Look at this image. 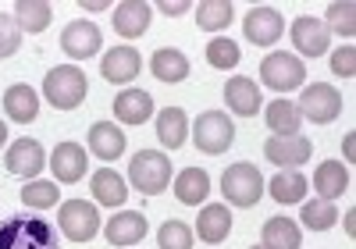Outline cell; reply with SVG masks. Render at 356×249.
Wrapping results in <instances>:
<instances>
[{
	"instance_id": "6da1fadb",
	"label": "cell",
	"mask_w": 356,
	"mask_h": 249,
	"mask_svg": "<svg viewBox=\"0 0 356 249\" xmlns=\"http://www.w3.org/2000/svg\"><path fill=\"white\" fill-rule=\"evenodd\" d=\"M0 249H61L50 221L36 214H15L0 221Z\"/></svg>"
},
{
	"instance_id": "7a4b0ae2",
	"label": "cell",
	"mask_w": 356,
	"mask_h": 249,
	"mask_svg": "<svg viewBox=\"0 0 356 249\" xmlns=\"http://www.w3.org/2000/svg\"><path fill=\"white\" fill-rule=\"evenodd\" d=\"M86 93H89V79L82 68L75 65H57L47 72L43 79V97L50 100V107L57 111H75L82 100H86Z\"/></svg>"
},
{
	"instance_id": "3957f363",
	"label": "cell",
	"mask_w": 356,
	"mask_h": 249,
	"mask_svg": "<svg viewBox=\"0 0 356 249\" xmlns=\"http://www.w3.org/2000/svg\"><path fill=\"white\" fill-rule=\"evenodd\" d=\"M129 182L136 185V193L157 196L171 185V161L161 150H139L129 164Z\"/></svg>"
},
{
	"instance_id": "277c9868",
	"label": "cell",
	"mask_w": 356,
	"mask_h": 249,
	"mask_svg": "<svg viewBox=\"0 0 356 249\" xmlns=\"http://www.w3.org/2000/svg\"><path fill=\"white\" fill-rule=\"evenodd\" d=\"M221 193L232 207H257L264 196V175L257 171V164L239 161L221 175Z\"/></svg>"
},
{
	"instance_id": "5b68a950",
	"label": "cell",
	"mask_w": 356,
	"mask_h": 249,
	"mask_svg": "<svg viewBox=\"0 0 356 249\" xmlns=\"http://www.w3.org/2000/svg\"><path fill=\"white\" fill-rule=\"evenodd\" d=\"M193 143L207 157H218L235 143V124L225 111H203L193 124Z\"/></svg>"
},
{
	"instance_id": "8992f818",
	"label": "cell",
	"mask_w": 356,
	"mask_h": 249,
	"mask_svg": "<svg viewBox=\"0 0 356 249\" xmlns=\"http://www.w3.org/2000/svg\"><path fill=\"white\" fill-rule=\"evenodd\" d=\"M260 79H264L267 89H275V93H292V89L303 86L307 68H303V61L296 57V54L275 50V54H267L260 61Z\"/></svg>"
},
{
	"instance_id": "52a82bcc",
	"label": "cell",
	"mask_w": 356,
	"mask_h": 249,
	"mask_svg": "<svg viewBox=\"0 0 356 249\" xmlns=\"http://www.w3.org/2000/svg\"><path fill=\"white\" fill-rule=\"evenodd\" d=\"M57 225H61L65 239L72 242H89L100 235V210L86 200H65L61 210H57Z\"/></svg>"
},
{
	"instance_id": "ba28073f",
	"label": "cell",
	"mask_w": 356,
	"mask_h": 249,
	"mask_svg": "<svg viewBox=\"0 0 356 249\" xmlns=\"http://www.w3.org/2000/svg\"><path fill=\"white\" fill-rule=\"evenodd\" d=\"M296 111H300V118H307L314 124H332L342 114V93L335 86H328V82H314V86L303 89Z\"/></svg>"
},
{
	"instance_id": "9c48e42d",
	"label": "cell",
	"mask_w": 356,
	"mask_h": 249,
	"mask_svg": "<svg viewBox=\"0 0 356 249\" xmlns=\"http://www.w3.org/2000/svg\"><path fill=\"white\" fill-rule=\"evenodd\" d=\"M310 153H314V143L307 136H271L264 143V157L285 171H296L300 164H307Z\"/></svg>"
},
{
	"instance_id": "30bf717a",
	"label": "cell",
	"mask_w": 356,
	"mask_h": 249,
	"mask_svg": "<svg viewBox=\"0 0 356 249\" xmlns=\"http://www.w3.org/2000/svg\"><path fill=\"white\" fill-rule=\"evenodd\" d=\"M4 168L18 178H29L33 182L43 168H47V150L36 143V139H15L4 153Z\"/></svg>"
},
{
	"instance_id": "8fae6325",
	"label": "cell",
	"mask_w": 356,
	"mask_h": 249,
	"mask_svg": "<svg viewBox=\"0 0 356 249\" xmlns=\"http://www.w3.org/2000/svg\"><path fill=\"white\" fill-rule=\"evenodd\" d=\"M292 47L300 50L303 57H321V54H328V43H332V33H328V25H324L321 18L314 15H300L292 22Z\"/></svg>"
},
{
	"instance_id": "7c38bea8",
	"label": "cell",
	"mask_w": 356,
	"mask_h": 249,
	"mask_svg": "<svg viewBox=\"0 0 356 249\" xmlns=\"http://www.w3.org/2000/svg\"><path fill=\"white\" fill-rule=\"evenodd\" d=\"M86 168H89V157H86V146L79 143H57L54 153H50V171H54V182L61 185H75L86 178Z\"/></svg>"
},
{
	"instance_id": "4fadbf2b",
	"label": "cell",
	"mask_w": 356,
	"mask_h": 249,
	"mask_svg": "<svg viewBox=\"0 0 356 249\" xmlns=\"http://www.w3.org/2000/svg\"><path fill=\"white\" fill-rule=\"evenodd\" d=\"M104 47V36H100V29L93 22H68L65 25V33H61V50L72 57V61H89L97 50Z\"/></svg>"
},
{
	"instance_id": "5bb4252c",
	"label": "cell",
	"mask_w": 356,
	"mask_h": 249,
	"mask_svg": "<svg viewBox=\"0 0 356 249\" xmlns=\"http://www.w3.org/2000/svg\"><path fill=\"white\" fill-rule=\"evenodd\" d=\"M243 33L253 47H275L285 33V22L275 8H253L243 22Z\"/></svg>"
},
{
	"instance_id": "9a60e30c",
	"label": "cell",
	"mask_w": 356,
	"mask_h": 249,
	"mask_svg": "<svg viewBox=\"0 0 356 249\" xmlns=\"http://www.w3.org/2000/svg\"><path fill=\"white\" fill-rule=\"evenodd\" d=\"M146 228L150 225H146V217L139 210H122V214H114L111 221L104 225V239L111 246H118V249H129V246L146 239Z\"/></svg>"
},
{
	"instance_id": "2e32d148",
	"label": "cell",
	"mask_w": 356,
	"mask_h": 249,
	"mask_svg": "<svg viewBox=\"0 0 356 249\" xmlns=\"http://www.w3.org/2000/svg\"><path fill=\"white\" fill-rule=\"evenodd\" d=\"M139 68H143V57H139L136 47H114V50H107L104 61H100V75H104L111 86L132 82V79L139 75Z\"/></svg>"
},
{
	"instance_id": "e0dca14e",
	"label": "cell",
	"mask_w": 356,
	"mask_h": 249,
	"mask_svg": "<svg viewBox=\"0 0 356 249\" xmlns=\"http://www.w3.org/2000/svg\"><path fill=\"white\" fill-rule=\"evenodd\" d=\"M225 107L239 118H257V111L264 107V97H260V86L246 75H235L228 79L225 86Z\"/></svg>"
},
{
	"instance_id": "ac0fdd59",
	"label": "cell",
	"mask_w": 356,
	"mask_h": 249,
	"mask_svg": "<svg viewBox=\"0 0 356 249\" xmlns=\"http://www.w3.org/2000/svg\"><path fill=\"white\" fill-rule=\"evenodd\" d=\"M86 143H89V153H93V157H100V161H118V157L125 153V146H129V136L118 129L114 121H97L93 129H89Z\"/></svg>"
},
{
	"instance_id": "d6986e66",
	"label": "cell",
	"mask_w": 356,
	"mask_h": 249,
	"mask_svg": "<svg viewBox=\"0 0 356 249\" xmlns=\"http://www.w3.org/2000/svg\"><path fill=\"white\" fill-rule=\"evenodd\" d=\"M150 18H154V8L146 0H122L114 8V33L125 40H136L150 29Z\"/></svg>"
},
{
	"instance_id": "ffe728a7",
	"label": "cell",
	"mask_w": 356,
	"mask_h": 249,
	"mask_svg": "<svg viewBox=\"0 0 356 249\" xmlns=\"http://www.w3.org/2000/svg\"><path fill=\"white\" fill-rule=\"evenodd\" d=\"M196 235L207 246H221L232 235V210L228 203H207L196 217Z\"/></svg>"
},
{
	"instance_id": "44dd1931",
	"label": "cell",
	"mask_w": 356,
	"mask_h": 249,
	"mask_svg": "<svg viewBox=\"0 0 356 249\" xmlns=\"http://www.w3.org/2000/svg\"><path fill=\"white\" fill-rule=\"evenodd\" d=\"M154 114V97L146 89H122L114 97V118L122 124H143Z\"/></svg>"
},
{
	"instance_id": "7402d4cb",
	"label": "cell",
	"mask_w": 356,
	"mask_h": 249,
	"mask_svg": "<svg viewBox=\"0 0 356 249\" xmlns=\"http://www.w3.org/2000/svg\"><path fill=\"white\" fill-rule=\"evenodd\" d=\"M207 196H211V175L203 168H182L175 175V200L186 207H200Z\"/></svg>"
},
{
	"instance_id": "603a6c76",
	"label": "cell",
	"mask_w": 356,
	"mask_h": 249,
	"mask_svg": "<svg viewBox=\"0 0 356 249\" xmlns=\"http://www.w3.org/2000/svg\"><path fill=\"white\" fill-rule=\"evenodd\" d=\"M150 72H154L157 82H168V86L186 82L189 79V57L182 50H175V47H161L150 57Z\"/></svg>"
},
{
	"instance_id": "cb8c5ba5",
	"label": "cell",
	"mask_w": 356,
	"mask_h": 249,
	"mask_svg": "<svg viewBox=\"0 0 356 249\" xmlns=\"http://www.w3.org/2000/svg\"><path fill=\"white\" fill-rule=\"evenodd\" d=\"M89 189H93V200L104 203V207H122V203L129 200V185H125V178L118 175L114 168L93 171V178H89Z\"/></svg>"
},
{
	"instance_id": "d4e9b609",
	"label": "cell",
	"mask_w": 356,
	"mask_h": 249,
	"mask_svg": "<svg viewBox=\"0 0 356 249\" xmlns=\"http://www.w3.org/2000/svg\"><path fill=\"white\" fill-rule=\"evenodd\" d=\"M314 189L321 193L317 200H332V203H335V200L349 189V168L339 164V161L317 164V171H314Z\"/></svg>"
},
{
	"instance_id": "484cf974",
	"label": "cell",
	"mask_w": 356,
	"mask_h": 249,
	"mask_svg": "<svg viewBox=\"0 0 356 249\" xmlns=\"http://www.w3.org/2000/svg\"><path fill=\"white\" fill-rule=\"evenodd\" d=\"M264 121H267V129H271L275 136H300V124H303L296 104L285 100V97L264 104Z\"/></svg>"
},
{
	"instance_id": "4316f807",
	"label": "cell",
	"mask_w": 356,
	"mask_h": 249,
	"mask_svg": "<svg viewBox=\"0 0 356 249\" xmlns=\"http://www.w3.org/2000/svg\"><path fill=\"white\" fill-rule=\"evenodd\" d=\"M260 239H264L260 246H267V249H300V246H303L300 225L289 221V217H267Z\"/></svg>"
},
{
	"instance_id": "83f0119b",
	"label": "cell",
	"mask_w": 356,
	"mask_h": 249,
	"mask_svg": "<svg viewBox=\"0 0 356 249\" xmlns=\"http://www.w3.org/2000/svg\"><path fill=\"white\" fill-rule=\"evenodd\" d=\"M186 136H189V118L182 107H164L157 114V139L161 146L168 150H182L186 146Z\"/></svg>"
},
{
	"instance_id": "f1b7e54d",
	"label": "cell",
	"mask_w": 356,
	"mask_h": 249,
	"mask_svg": "<svg viewBox=\"0 0 356 249\" xmlns=\"http://www.w3.org/2000/svg\"><path fill=\"white\" fill-rule=\"evenodd\" d=\"M4 114L18 124H29V121H36L40 114V97H36V89H29V86H11L4 93Z\"/></svg>"
},
{
	"instance_id": "f546056e",
	"label": "cell",
	"mask_w": 356,
	"mask_h": 249,
	"mask_svg": "<svg viewBox=\"0 0 356 249\" xmlns=\"http://www.w3.org/2000/svg\"><path fill=\"white\" fill-rule=\"evenodd\" d=\"M15 22H18L22 33L40 36V33H47V25L54 22V8L47 4V0H18V4H15Z\"/></svg>"
},
{
	"instance_id": "4dcf8cb0",
	"label": "cell",
	"mask_w": 356,
	"mask_h": 249,
	"mask_svg": "<svg viewBox=\"0 0 356 249\" xmlns=\"http://www.w3.org/2000/svg\"><path fill=\"white\" fill-rule=\"evenodd\" d=\"M267 193L275 196V203L292 207V203H303L307 196V178L300 171H278L271 182H267Z\"/></svg>"
},
{
	"instance_id": "1f68e13d",
	"label": "cell",
	"mask_w": 356,
	"mask_h": 249,
	"mask_svg": "<svg viewBox=\"0 0 356 249\" xmlns=\"http://www.w3.org/2000/svg\"><path fill=\"white\" fill-rule=\"evenodd\" d=\"M232 18H235L232 0H203L196 8V25L207 29V33H221V29H228Z\"/></svg>"
},
{
	"instance_id": "d6a6232c",
	"label": "cell",
	"mask_w": 356,
	"mask_h": 249,
	"mask_svg": "<svg viewBox=\"0 0 356 249\" xmlns=\"http://www.w3.org/2000/svg\"><path fill=\"white\" fill-rule=\"evenodd\" d=\"M57 200H61V193H57V182L33 178V182H25V189H22V203H25L29 210H50V207H57Z\"/></svg>"
},
{
	"instance_id": "836d02e7",
	"label": "cell",
	"mask_w": 356,
	"mask_h": 249,
	"mask_svg": "<svg viewBox=\"0 0 356 249\" xmlns=\"http://www.w3.org/2000/svg\"><path fill=\"white\" fill-rule=\"evenodd\" d=\"M300 221H303L310 232H328V228L339 221V210H335L332 200H310V203H303Z\"/></svg>"
},
{
	"instance_id": "e575fe53",
	"label": "cell",
	"mask_w": 356,
	"mask_h": 249,
	"mask_svg": "<svg viewBox=\"0 0 356 249\" xmlns=\"http://www.w3.org/2000/svg\"><path fill=\"white\" fill-rule=\"evenodd\" d=\"M328 33L342 36V40H353L356 36V4L353 0H342V4H328Z\"/></svg>"
},
{
	"instance_id": "d590c367",
	"label": "cell",
	"mask_w": 356,
	"mask_h": 249,
	"mask_svg": "<svg viewBox=\"0 0 356 249\" xmlns=\"http://www.w3.org/2000/svg\"><path fill=\"white\" fill-rule=\"evenodd\" d=\"M239 57H243V50L235 47L228 36H214L211 43H207V65L218 68V72L235 68V65H239Z\"/></svg>"
},
{
	"instance_id": "8d00e7d4",
	"label": "cell",
	"mask_w": 356,
	"mask_h": 249,
	"mask_svg": "<svg viewBox=\"0 0 356 249\" xmlns=\"http://www.w3.org/2000/svg\"><path fill=\"white\" fill-rule=\"evenodd\" d=\"M157 246L161 249H193V228L186 221H164L157 232Z\"/></svg>"
},
{
	"instance_id": "74e56055",
	"label": "cell",
	"mask_w": 356,
	"mask_h": 249,
	"mask_svg": "<svg viewBox=\"0 0 356 249\" xmlns=\"http://www.w3.org/2000/svg\"><path fill=\"white\" fill-rule=\"evenodd\" d=\"M18 47H22V29H18V22H15L11 15L0 11V61H8Z\"/></svg>"
},
{
	"instance_id": "f35d334b",
	"label": "cell",
	"mask_w": 356,
	"mask_h": 249,
	"mask_svg": "<svg viewBox=\"0 0 356 249\" xmlns=\"http://www.w3.org/2000/svg\"><path fill=\"white\" fill-rule=\"evenodd\" d=\"M332 72L342 75V79H353L356 75V47L353 43H346V47H339L332 54Z\"/></svg>"
},
{
	"instance_id": "ab89813d",
	"label": "cell",
	"mask_w": 356,
	"mask_h": 249,
	"mask_svg": "<svg viewBox=\"0 0 356 249\" xmlns=\"http://www.w3.org/2000/svg\"><path fill=\"white\" fill-rule=\"evenodd\" d=\"M157 8H161L168 18H171V15H186V11H189V0H175V4H171V0H164V4H157Z\"/></svg>"
},
{
	"instance_id": "60d3db41",
	"label": "cell",
	"mask_w": 356,
	"mask_h": 249,
	"mask_svg": "<svg viewBox=\"0 0 356 249\" xmlns=\"http://www.w3.org/2000/svg\"><path fill=\"white\" fill-rule=\"evenodd\" d=\"M346 232H349V235H356V210H349V214H346Z\"/></svg>"
},
{
	"instance_id": "b9f144b4",
	"label": "cell",
	"mask_w": 356,
	"mask_h": 249,
	"mask_svg": "<svg viewBox=\"0 0 356 249\" xmlns=\"http://www.w3.org/2000/svg\"><path fill=\"white\" fill-rule=\"evenodd\" d=\"M82 8H86V11H104L107 4H104V0H89V4H86V0H82Z\"/></svg>"
},
{
	"instance_id": "7bdbcfd3",
	"label": "cell",
	"mask_w": 356,
	"mask_h": 249,
	"mask_svg": "<svg viewBox=\"0 0 356 249\" xmlns=\"http://www.w3.org/2000/svg\"><path fill=\"white\" fill-rule=\"evenodd\" d=\"M4 143H8V124L0 121V146H4Z\"/></svg>"
},
{
	"instance_id": "ee69618b",
	"label": "cell",
	"mask_w": 356,
	"mask_h": 249,
	"mask_svg": "<svg viewBox=\"0 0 356 249\" xmlns=\"http://www.w3.org/2000/svg\"><path fill=\"white\" fill-rule=\"evenodd\" d=\"M250 249H267V246H250Z\"/></svg>"
}]
</instances>
